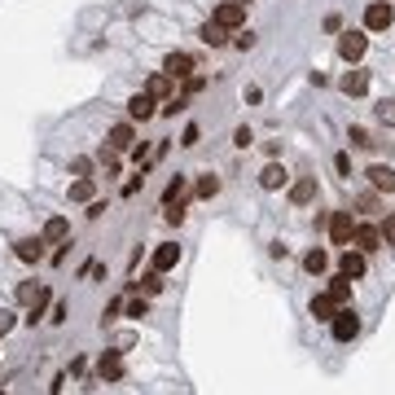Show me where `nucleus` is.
Instances as JSON below:
<instances>
[{"label": "nucleus", "mask_w": 395, "mask_h": 395, "mask_svg": "<svg viewBox=\"0 0 395 395\" xmlns=\"http://www.w3.org/2000/svg\"><path fill=\"white\" fill-rule=\"evenodd\" d=\"M71 172H75V176H88L92 162H88V158H71Z\"/></svg>", "instance_id": "nucleus-40"}, {"label": "nucleus", "mask_w": 395, "mask_h": 395, "mask_svg": "<svg viewBox=\"0 0 395 395\" xmlns=\"http://www.w3.org/2000/svg\"><path fill=\"white\" fill-rule=\"evenodd\" d=\"M237 5H251V0H237Z\"/></svg>", "instance_id": "nucleus-45"}, {"label": "nucleus", "mask_w": 395, "mask_h": 395, "mask_svg": "<svg viewBox=\"0 0 395 395\" xmlns=\"http://www.w3.org/2000/svg\"><path fill=\"white\" fill-rule=\"evenodd\" d=\"M334 172L338 176H352V154H334Z\"/></svg>", "instance_id": "nucleus-38"}, {"label": "nucleus", "mask_w": 395, "mask_h": 395, "mask_svg": "<svg viewBox=\"0 0 395 395\" xmlns=\"http://www.w3.org/2000/svg\"><path fill=\"white\" fill-rule=\"evenodd\" d=\"M329 334H334L338 342H352L360 334V317H356V307H338V317L329 321Z\"/></svg>", "instance_id": "nucleus-2"}, {"label": "nucleus", "mask_w": 395, "mask_h": 395, "mask_svg": "<svg viewBox=\"0 0 395 395\" xmlns=\"http://www.w3.org/2000/svg\"><path fill=\"white\" fill-rule=\"evenodd\" d=\"M216 22L228 27V31H242V22H246V5H237V0H224V5L216 9Z\"/></svg>", "instance_id": "nucleus-9"}, {"label": "nucleus", "mask_w": 395, "mask_h": 395, "mask_svg": "<svg viewBox=\"0 0 395 395\" xmlns=\"http://www.w3.org/2000/svg\"><path fill=\"white\" fill-rule=\"evenodd\" d=\"M198 40H202V44H211V48H224V44H233V31H228V27H220L216 18H211V22H202Z\"/></svg>", "instance_id": "nucleus-12"}, {"label": "nucleus", "mask_w": 395, "mask_h": 395, "mask_svg": "<svg viewBox=\"0 0 395 395\" xmlns=\"http://www.w3.org/2000/svg\"><path fill=\"white\" fill-rule=\"evenodd\" d=\"M66 317H71V307H66V303H62V299H57V303H53V317H48V321H57V325H62V321H66Z\"/></svg>", "instance_id": "nucleus-41"}, {"label": "nucleus", "mask_w": 395, "mask_h": 395, "mask_svg": "<svg viewBox=\"0 0 395 395\" xmlns=\"http://www.w3.org/2000/svg\"><path fill=\"white\" fill-rule=\"evenodd\" d=\"M9 329H13V312H0V338H5Z\"/></svg>", "instance_id": "nucleus-44"}, {"label": "nucleus", "mask_w": 395, "mask_h": 395, "mask_svg": "<svg viewBox=\"0 0 395 395\" xmlns=\"http://www.w3.org/2000/svg\"><path fill=\"white\" fill-rule=\"evenodd\" d=\"M377 233H382V242H387V246H395V216H387L382 224H377Z\"/></svg>", "instance_id": "nucleus-34"}, {"label": "nucleus", "mask_w": 395, "mask_h": 395, "mask_svg": "<svg viewBox=\"0 0 395 395\" xmlns=\"http://www.w3.org/2000/svg\"><path fill=\"white\" fill-rule=\"evenodd\" d=\"M97 162L106 167V176H119V150H110V145H106V150L97 154Z\"/></svg>", "instance_id": "nucleus-28"}, {"label": "nucleus", "mask_w": 395, "mask_h": 395, "mask_svg": "<svg viewBox=\"0 0 395 395\" xmlns=\"http://www.w3.org/2000/svg\"><path fill=\"white\" fill-rule=\"evenodd\" d=\"M172 88H176V84H172V79H167V75H162V71H158V75H150V79H145V92H150V97H154V102H167V97H172Z\"/></svg>", "instance_id": "nucleus-21"}, {"label": "nucleus", "mask_w": 395, "mask_h": 395, "mask_svg": "<svg viewBox=\"0 0 395 395\" xmlns=\"http://www.w3.org/2000/svg\"><path fill=\"white\" fill-rule=\"evenodd\" d=\"M325 224H329V242H334V246H352V233H356L352 211H334Z\"/></svg>", "instance_id": "nucleus-3"}, {"label": "nucleus", "mask_w": 395, "mask_h": 395, "mask_svg": "<svg viewBox=\"0 0 395 395\" xmlns=\"http://www.w3.org/2000/svg\"><path fill=\"white\" fill-rule=\"evenodd\" d=\"M216 193H220V176L202 172V176H198V185H193V198H216Z\"/></svg>", "instance_id": "nucleus-26"}, {"label": "nucleus", "mask_w": 395, "mask_h": 395, "mask_svg": "<svg viewBox=\"0 0 395 395\" xmlns=\"http://www.w3.org/2000/svg\"><path fill=\"white\" fill-rule=\"evenodd\" d=\"M286 185H290V172L282 167V162H268V167L259 172V189L272 193V189H286Z\"/></svg>", "instance_id": "nucleus-16"}, {"label": "nucleus", "mask_w": 395, "mask_h": 395, "mask_svg": "<svg viewBox=\"0 0 395 395\" xmlns=\"http://www.w3.org/2000/svg\"><path fill=\"white\" fill-rule=\"evenodd\" d=\"M180 198H189V176H172L167 180V189H162V207L180 202Z\"/></svg>", "instance_id": "nucleus-22"}, {"label": "nucleus", "mask_w": 395, "mask_h": 395, "mask_svg": "<svg viewBox=\"0 0 395 395\" xmlns=\"http://www.w3.org/2000/svg\"><path fill=\"white\" fill-rule=\"evenodd\" d=\"M233 48H242V53H246V48H255V31H237V36H233Z\"/></svg>", "instance_id": "nucleus-36"}, {"label": "nucleus", "mask_w": 395, "mask_h": 395, "mask_svg": "<svg viewBox=\"0 0 395 395\" xmlns=\"http://www.w3.org/2000/svg\"><path fill=\"white\" fill-rule=\"evenodd\" d=\"M44 246H48L44 237H22L18 246H13V255H18L22 263H40L44 259Z\"/></svg>", "instance_id": "nucleus-19"}, {"label": "nucleus", "mask_w": 395, "mask_h": 395, "mask_svg": "<svg viewBox=\"0 0 395 395\" xmlns=\"http://www.w3.org/2000/svg\"><path fill=\"white\" fill-rule=\"evenodd\" d=\"M106 216V202H102V198H92V202H88V220H102Z\"/></svg>", "instance_id": "nucleus-39"}, {"label": "nucleus", "mask_w": 395, "mask_h": 395, "mask_svg": "<svg viewBox=\"0 0 395 395\" xmlns=\"http://www.w3.org/2000/svg\"><path fill=\"white\" fill-rule=\"evenodd\" d=\"M338 272L347 277V282H360V277L369 272V259L356 251V246H347V251H342V259H338Z\"/></svg>", "instance_id": "nucleus-5"}, {"label": "nucleus", "mask_w": 395, "mask_h": 395, "mask_svg": "<svg viewBox=\"0 0 395 395\" xmlns=\"http://www.w3.org/2000/svg\"><path fill=\"white\" fill-rule=\"evenodd\" d=\"M106 145H110V150H119V154H123V150H132V145H137V127H132V119H127V123H114Z\"/></svg>", "instance_id": "nucleus-15"}, {"label": "nucleus", "mask_w": 395, "mask_h": 395, "mask_svg": "<svg viewBox=\"0 0 395 395\" xmlns=\"http://www.w3.org/2000/svg\"><path fill=\"white\" fill-rule=\"evenodd\" d=\"M176 263H180V246H176V242H158L154 255H150V268H154V272H172Z\"/></svg>", "instance_id": "nucleus-7"}, {"label": "nucleus", "mask_w": 395, "mask_h": 395, "mask_svg": "<svg viewBox=\"0 0 395 395\" xmlns=\"http://www.w3.org/2000/svg\"><path fill=\"white\" fill-rule=\"evenodd\" d=\"M303 268H307L312 277H321V272L329 268V255H325L321 246H317V251H307V255H303Z\"/></svg>", "instance_id": "nucleus-27"}, {"label": "nucleus", "mask_w": 395, "mask_h": 395, "mask_svg": "<svg viewBox=\"0 0 395 395\" xmlns=\"http://www.w3.org/2000/svg\"><path fill=\"white\" fill-rule=\"evenodd\" d=\"M132 290H141L145 299H150V294H162V272H154V268H150V272L141 277V282H132Z\"/></svg>", "instance_id": "nucleus-24"}, {"label": "nucleus", "mask_w": 395, "mask_h": 395, "mask_svg": "<svg viewBox=\"0 0 395 395\" xmlns=\"http://www.w3.org/2000/svg\"><path fill=\"white\" fill-rule=\"evenodd\" d=\"M97 377H102V382H119L123 377V352H106L97 360Z\"/></svg>", "instance_id": "nucleus-11"}, {"label": "nucleus", "mask_w": 395, "mask_h": 395, "mask_svg": "<svg viewBox=\"0 0 395 395\" xmlns=\"http://www.w3.org/2000/svg\"><path fill=\"white\" fill-rule=\"evenodd\" d=\"M141 189H145V167H141L137 176H132L127 185H123V198H132V193H141Z\"/></svg>", "instance_id": "nucleus-32"}, {"label": "nucleus", "mask_w": 395, "mask_h": 395, "mask_svg": "<svg viewBox=\"0 0 395 395\" xmlns=\"http://www.w3.org/2000/svg\"><path fill=\"white\" fill-rule=\"evenodd\" d=\"M154 114H158V102H154L145 88H141L137 97H127V119H132V123H145V119H154Z\"/></svg>", "instance_id": "nucleus-4"}, {"label": "nucleus", "mask_w": 395, "mask_h": 395, "mask_svg": "<svg viewBox=\"0 0 395 395\" xmlns=\"http://www.w3.org/2000/svg\"><path fill=\"white\" fill-rule=\"evenodd\" d=\"M365 48H369V36H365V31H342V36H338V57L342 62H360V57H365Z\"/></svg>", "instance_id": "nucleus-1"}, {"label": "nucleus", "mask_w": 395, "mask_h": 395, "mask_svg": "<svg viewBox=\"0 0 395 395\" xmlns=\"http://www.w3.org/2000/svg\"><path fill=\"white\" fill-rule=\"evenodd\" d=\"M360 211H377V193H360Z\"/></svg>", "instance_id": "nucleus-43"}, {"label": "nucleus", "mask_w": 395, "mask_h": 395, "mask_svg": "<svg viewBox=\"0 0 395 395\" xmlns=\"http://www.w3.org/2000/svg\"><path fill=\"white\" fill-rule=\"evenodd\" d=\"M365 176H369V185H373V193H395V172L387 167V162H373V167H369Z\"/></svg>", "instance_id": "nucleus-14"}, {"label": "nucleus", "mask_w": 395, "mask_h": 395, "mask_svg": "<svg viewBox=\"0 0 395 395\" xmlns=\"http://www.w3.org/2000/svg\"><path fill=\"white\" fill-rule=\"evenodd\" d=\"M338 307H342V303L334 299V294H312V303H307V312H312L317 321H325V325L338 317Z\"/></svg>", "instance_id": "nucleus-10"}, {"label": "nucleus", "mask_w": 395, "mask_h": 395, "mask_svg": "<svg viewBox=\"0 0 395 395\" xmlns=\"http://www.w3.org/2000/svg\"><path fill=\"white\" fill-rule=\"evenodd\" d=\"M97 198V185H92V176H79L75 185H71V202H92Z\"/></svg>", "instance_id": "nucleus-23"}, {"label": "nucleus", "mask_w": 395, "mask_h": 395, "mask_svg": "<svg viewBox=\"0 0 395 395\" xmlns=\"http://www.w3.org/2000/svg\"><path fill=\"white\" fill-rule=\"evenodd\" d=\"M352 242H356V251H360V255H373L377 246H382V233H377L373 224H356V233H352Z\"/></svg>", "instance_id": "nucleus-13"}, {"label": "nucleus", "mask_w": 395, "mask_h": 395, "mask_svg": "<svg viewBox=\"0 0 395 395\" xmlns=\"http://www.w3.org/2000/svg\"><path fill=\"white\" fill-rule=\"evenodd\" d=\"M312 198H317V176H299V180L290 185V202H294V207H307Z\"/></svg>", "instance_id": "nucleus-18"}, {"label": "nucleus", "mask_w": 395, "mask_h": 395, "mask_svg": "<svg viewBox=\"0 0 395 395\" xmlns=\"http://www.w3.org/2000/svg\"><path fill=\"white\" fill-rule=\"evenodd\" d=\"M132 158H137L141 167H145V158H150V145H145V141H141V145H132Z\"/></svg>", "instance_id": "nucleus-42"}, {"label": "nucleus", "mask_w": 395, "mask_h": 395, "mask_svg": "<svg viewBox=\"0 0 395 395\" xmlns=\"http://www.w3.org/2000/svg\"><path fill=\"white\" fill-rule=\"evenodd\" d=\"M198 141H202V127H198V123H189V127H185V137H180V145H189V150H193Z\"/></svg>", "instance_id": "nucleus-35"}, {"label": "nucleus", "mask_w": 395, "mask_h": 395, "mask_svg": "<svg viewBox=\"0 0 395 395\" xmlns=\"http://www.w3.org/2000/svg\"><path fill=\"white\" fill-rule=\"evenodd\" d=\"M202 88H207V79H202V75H189V79H185V97H193V92H202Z\"/></svg>", "instance_id": "nucleus-37"}, {"label": "nucleus", "mask_w": 395, "mask_h": 395, "mask_svg": "<svg viewBox=\"0 0 395 395\" xmlns=\"http://www.w3.org/2000/svg\"><path fill=\"white\" fill-rule=\"evenodd\" d=\"M347 97H365L369 92V71H360V66H352L347 75H342V84H338Z\"/></svg>", "instance_id": "nucleus-17"}, {"label": "nucleus", "mask_w": 395, "mask_h": 395, "mask_svg": "<svg viewBox=\"0 0 395 395\" xmlns=\"http://www.w3.org/2000/svg\"><path fill=\"white\" fill-rule=\"evenodd\" d=\"M347 141L356 145V150H373V145H377V141L369 137V132H365V127H352V132H347Z\"/></svg>", "instance_id": "nucleus-29"}, {"label": "nucleus", "mask_w": 395, "mask_h": 395, "mask_svg": "<svg viewBox=\"0 0 395 395\" xmlns=\"http://www.w3.org/2000/svg\"><path fill=\"white\" fill-rule=\"evenodd\" d=\"M123 312H127L132 321H141V317H150V303H145V299H132V303H127Z\"/></svg>", "instance_id": "nucleus-31"}, {"label": "nucleus", "mask_w": 395, "mask_h": 395, "mask_svg": "<svg viewBox=\"0 0 395 395\" xmlns=\"http://www.w3.org/2000/svg\"><path fill=\"white\" fill-rule=\"evenodd\" d=\"M395 22V9L387 5V0H373V5L365 9V31H391Z\"/></svg>", "instance_id": "nucleus-6"}, {"label": "nucleus", "mask_w": 395, "mask_h": 395, "mask_svg": "<svg viewBox=\"0 0 395 395\" xmlns=\"http://www.w3.org/2000/svg\"><path fill=\"white\" fill-rule=\"evenodd\" d=\"M233 145H237V150H251V145H255V132H251V127L242 123V127L233 132Z\"/></svg>", "instance_id": "nucleus-30"}, {"label": "nucleus", "mask_w": 395, "mask_h": 395, "mask_svg": "<svg viewBox=\"0 0 395 395\" xmlns=\"http://www.w3.org/2000/svg\"><path fill=\"white\" fill-rule=\"evenodd\" d=\"M162 75H167L172 84H176V79H189L193 75V57L189 53H167V57H162Z\"/></svg>", "instance_id": "nucleus-8"}, {"label": "nucleus", "mask_w": 395, "mask_h": 395, "mask_svg": "<svg viewBox=\"0 0 395 395\" xmlns=\"http://www.w3.org/2000/svg\"><path fill=\"white\" fill-rule=\"evenodd\" d=\"M325 294H334V299H338L342 307H352V282H347L342 272L334 277V282H329V290H325Z\"/></svg>", "instance_id": "nucleus-25"}, {"label": "nucleus", "mask_w": 395, "mask_h": 395, "mask_svg": "<svg viewBox=\"0 0 395 395\" xmlns=\"http://www.w3.org/2000/svg\"><path fill=\"white\" fill-rule=\"evenodd\" d=\"M40 237L44 242H71V220H66V216H48Z\"/></svg>", "instance_id": "nucleus-20"}, {"label": "nucleus", "mask_w": 395, "mask_h": 395, "mask_svg": "<svg viewBox=\"0 0 395 395\" xmlns=\"http://www.w3.org/2000/svg\"><path fill=\"white\" fill-rule=\"evenodd\" d=\"M377 123L395 127V102H382V106H377Z\"/></svg>", "instance_id": "nucleus-33"}]
</instances>
